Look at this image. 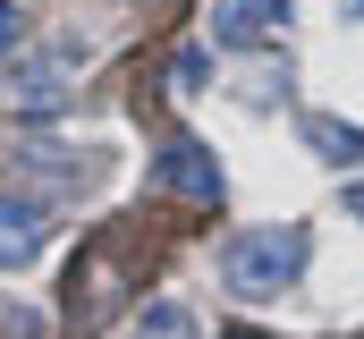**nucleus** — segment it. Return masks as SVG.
Segmentation results:
<instances>
[{"mask_svg": "<svg viewBox=\"0 0 364 339\" xmlns=\"http://www.w3.org/2000/svg\"><path fill=\"white\" fill-rule=\"evenodd\" d=\"M26 43V0H0V60Z\"/></svg>", "mask_w": 364, "mask_h": 339, "instance_id": "9", "label": "nucleus"}, {"mask_svg": "<svg viewBox=\"0 0 364 339\" xmlns=\"http://www.w3.org/2000/svg\"><path fill=\"white\" fill-rule=\"evenodd\" d=\"M119 339H203V323L186 314L178 297H153V306H136V314H127V331H119Z\"/></svg>", "mask_w": 364, "mask_h": 339, "instance_id": "6", "label": "nucleus"}, {"mask_svg": "<svg viewBox=\"0 0 364 339\" xmlns=\"http://www.w3.org/2000/svg\"><path fill=\"white\" fill-rule=\"evenodd\" d=\"M288 26V0H212V43L246 51V43H272Z\"/></svg>", "mask_w": 364, "mask_h": 339, "instance_id": "4", "label": "nucleus"}, {"mask_svg": "<svg viewBox=\"0 0 364 339\" xmlns=\"http://www.w3.org/2000/svg\"><path fill=\"white\" fill-rule=\"evenodd\" d=\"M203 68H212V51H203V43H178V60H170V93H203Z\"/></svg>", "mask_w": 364, "mask_h": 339, "instance_id": "8", "label": "nucleus"}, {"mask_svg": "<svg viewBox=\"0 0 364 339\" xmlns=\"http://www.w3.org/2000/svg\"><path fill=\"white\" fill-rule=\"evenodd\" d=\"M51 238V221L34 212V204H17V195H0V271H17V263H34Z\"/></svg>", "mask_w": 364, "mask_h": 339, "instance_id": "5", "label": "nucleus"}, {"mask_svg": "<svg viewBox=\"0 0 364 339\" xmlns=\"http://www.w3.org/2000/svg\"><path fill=\"white\" fill-rule=\"evenodd\" d=\"M348 9H364V0H348Z\"/></svg>", "mask_w": 364, "mask_h": 339, "instance_id": "12", "label": "nucleus"}, {"mask_svg": "<svg viewBox=\"0 0 364 339\" xmlns=\"http://www.w3.org/2000/svg\"><path fill=\"white\" fill-rule=\"evenodd\" d=\"M348 204H356V212H364V187H356V195H348Z\"/></svg>", "mask_w": 364, "mask_h": 339, "instance_id": "11", "label": "nucleus"}, {"mask_svg": "<svg viewBox=\"0 0 364 339\" xmlns=\"http://www.w3.org/2000/svg\"><path fill=\"white\" fill-rule=\"evenodd\" d=\"M305 254H314L305 221H272V229H237V238L220 246V288H229L237 306H272V297H288V288L305 280Z\"/></svg>", "mask_w": 364, "mask_h": 339, "instance_id": "1", "label": "nucleus"}, {"mask_svg": "<svg viewBox=\"0 0 364 339\" xmlns=\"http://www.w3.org/2000/svg\"><path fill=\"white\" fill-rule=\"evenodd\" d=\"M153 187L161 195H178V204H220V162H212V145H195V136H170L161 153H153Z\"/></svg>", "mask_w": 364, "mask_h": 339, "instance_id": "3", "label": "nucleus"}, {"mask_svg": "<svg viewBox=\"0 0 364 339\" xmlns=\"http://www.w3.org/2000/svg\"><path fill=\"white\" fill-rule=\"evenodd\" d=\"M77 43H43V51H26V60H0V102L9 110H26V119H51L68 93H77Z\"/></svg>", "mask_w": 364, "mask_h": 339, "instance_id": "2", "label": "nucleus"}, {"mask_svg": "<svg viewBox=\"0 0 364 339\" xmlns=\"http://www.w3.org/2000/svg\"><path fill=\"white\" fill-rule=\"evenodd\" d=\"M305 145L322 162H364V127L356 119H331V110H305Z\"/></svg>", "mask_w": 364, "mask_h": 339, "instance_id": "7", "label": "nucleus"}, {"mask_svg": "<svg viewBox=\"0 0 364 339\" xmlns=\"http://www.w3.org/2000/svg\"><path fill=\"white\" fill-rule=\"evenodd\" d=\"M0 331H9V339H43V314H26V306H9V314H0Z\"/></svg>", "mask_w": 364, "mask_h": 339, "instance_id": "10", "label": "nucleus"}]
</instances>
